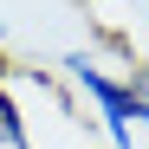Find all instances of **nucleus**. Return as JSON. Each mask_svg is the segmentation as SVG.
Listing matches in <instances>:
<instances>
[{"instance_id": "1", "label": "nucleus", "mask_w": 149, "mask_h": 149, "mask_svg": "<svg viewBox=\"0 0 149 149\" xmlns=\"http://www.w3.org/2000/svg\"><path fill=\"white\" fill-rule=\"evenodd\" d=\"M65 71V84L91 97V110H97V130H104L110 149H136V130H149V71H104L91 52H65L58 58Z\"/></svg>"}, {"instance_id": "2", "label": "nucleus", "mask_w": 149, "mask_h": 149, "mask_svg": "<svg viewBox=\"0 0 149 149\" xmlns=\"http://www.w3.org/2000/svg\"><path fill=\"white\" fill-rule=\"evenodd\" d=\"M0 149H33V130H26V117H19L7 78H0Z\"/></svg>"}, {"instance_id": "3", "label": "nucleus", "mask_w": 149, "mask_h": 149, "mask_svg": "<svg viewBox=\"0 0 149 149\" xmlns=\"http://www.w3.org/2000/svg\"><path fill=\"white\" fill-rule=\"evenodd\" d=\"M0 45H7V19H0Z\"/></svg>"}]
</instances>
